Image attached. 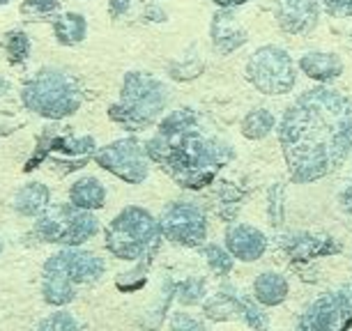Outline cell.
Returning <instances> with one entry per match:
<instances>
[{
  "label": "cell",
  "instance_id": "1f68e13d",
  "mask_svg": "<svg viewBox=\"0 0 352 331\" xmlns=\"http://www.w3.org/2000/svg\"><path fill=\"white\" fill-rule=\"evenodd\" d=\"M81 327L83 324L63 306H60V310H56V313L46 315L44 320L37 322V329H42V331H76Z\"/></svg>",
  "mask_w": 352,
  "mask_h": 331
},
{
  "label": "cell",
  "instance_id": "7402d4cb",
  "mask_svg": "<svg viewBox=\"0 0 352 331\" xmlns=\"http://www.w3.org/2000/svg\"><path fill=\"white\" fill-rule=\"evenodd\" d=\"M106 187L97 177H78V180L69 187V203L81 209L97 212L106 205Z\"/></svg>",
  "mask_w": 352,
  "mask_h": 331
},
{
  "label": "cell",
  "instance_id": "e0dca14e",
  "mask_svg": "<svg viewBox=\"0 0 352 331\" xmlns=\"http://www.w3.org/2000/svg\"><path fill=\"white\" fill-rule=\"evenodd\" d=\"M226 249L235 255V260L240 262H258L267 253L270 240L261 228L249 226V223H228L223 235Z\"/></svg>",
  "mask_w": 352,
  "mask_h": 331
},
{
  "label": "cell",
  "instance_id": "4dcf8cb0",
  "mask_svg": "<svg viewBox=\"0 0 352 331\" xmlns=\"http://www.w3.org/2000/svg\"><path fill=\"white\" fill-rule=\"evenodd\" d=\"M152 260H138L136 267L127 271V274H120L116 279L118 290L122 293H134V290H141L145 283H148V269H150Z\"/></svg>",
  "mask_w": 352,
  "mask_h": 331
},
{
  "label": "cell",
  "instance_id": "3957f363",
  "mask_svg": "<svg viewBox=\"0 0 352 331\" xmlns=\"http://www.w3.org/2000/svg\"><path fill=\"white\" fill-rule=\"evenodd\" d=\"M170 88L162 78L143 69H131L124 74L120 85V97L109 106L111 122L120 124L122 129L138 134L159 124L164 111L168 109Z\"/></svg>",
  "mask_w": 352,
  "mask_h": 331
},
{
  "label": "cell",
  "instance_id": "74e56055",
  "mask_svg": "<svg viewBox=\"0 0 352 331\" xmlns=\"http://www.w3.org/2000/svg\"><path fill=\"white\" fill-rule=\"evenodd\" d=\"M148 21H152V23H162V21H166V12L162 10V5H148L145 8V14H143Z\"/></svg>",
  "mask_w": 352,
  "mask_h": 331
},
{
  "label": "cell",
  "instance_id": "6da1fadb",
  "mask_svg": "<svg viewBox=\"0 0 352 331\" xmlns=\"http://www.w3.org/2000/svg\"><path fill=\"white\" fill-rule=\"evenodd\" d=\"M292 184L331 175L352 155V97L318 83L290 102L276 124Z\"/></svg>",
  "mask_w": 352,
  "mask_h": 331
},
{
  "label": "cell",
  "instance_id": "d6a6232c",
  "mask_svg": "<svg viewBox=\"0 0 352 331\" xmlns=\"http://www.w3.org/2000/svg\"><path fill=\"white\" fill-rule=\"evenodd\" d=\"M285 187L281 182H276L274 187L270 189V205H267V218H270V226L281 228L285 221Z\"/></svg>",
  "mask_w": 352,
  "mask_h": 331
},
{
  "label": "cell",
  "instance_id": "d6986e66",
  "mask_svg": "<svg viewBox=\"0 0 352 331\" xmlns=\"http://www.w3.org/2000/svg\"><path fill=\"white\" fill-rule=\"evenodd\" d=\"M28 113L21 90H16L8 78H0V138L14 134L28 122Z\"/></svg>",
  "mask_w": 352,
  "mask_h": 331
},
{
  "label": "cell",
  "instance_id": "5bb4252c",
  "mask_svg": "<svg viewBox=\"0 0 352 331\" xmlns=\"http://www.w3.org/2000/svg\"><path fill=\"white\" fill-rule=\"evenodd\" d=\"M274 19L288 35H309L320 23V0H274Z\"/></svg>",
  "mask_w": 352,
  "mask_h": 331
},
{
  "label": "cell",
  "instance_id": "f546056e",
  "mask_svg": "<svg viewBox=\"0 0 352 331\" xmlns=\"http://www.w3.org/2000/svg\"><path fill=\"white\" fill-rule=\"evenodd\" d=\"M60 10V0H23L21 16L28 21H53Z\"/></svg>",
  "mask_w": 352,
  "mask_h": 331
},
{
  "label": "cell",
  "instance_id": "e575fe53",
  "mask_svg": "<svg viewBox=\"0 0 352 331\" xmlns=\"http://www.w3.org/2000/svg\"><path fill=\"white\" fill-rule=\"evenodd\" d=\"M320 5L331 19H352V0H320Z\"/></svg>",
  "mask_w": 352,
  "mask_h": 331
},
{
  "label": "cell",
  "instance_id": "b9f144b4",
  "mask_svg": "<svg viewBox=\"0 0 352 331\" xmlns=\"http://www.w3.org/2000/svg\"><path fill=\"white\" fill-rule=\"evenodd\" d=\"M0 253H3V242H0Z\"/></svg>",
  "mask_w": 352,
  "mask_h": 331
},
{
  "label": "cell",
  "instance_id": "60d3db41",
  "mask_svg": "<svg viewBox=\"0 0 352 331\" xmlns=\"http://www.w3.org/2000/svg\"><path fill=\"white\" fill-rule=\"evenodd\" d=\"M350 49H352V30H350Z\"/></svg>",
  "mask_w": 352,
  "mask_h": 331
},
{
  "label": "cell",
  "instance_id": "ba28073f",
  "mask_svg": "<svg viewBox=\"0 0 352 331\" xmlns=\"http://www.w3.org/2000/svg\"><path fill=\"white\" fill-rule=\"evenodd\" d=\"M95 152L97 143L92 136L72 134L65 127H44L37 136L35 155L30 157L25 170L39 168V163H51L63 173H72V170H81L90 159H95Z\"/></svg>",
  "mask_w": 352,
  "mask_h": 331
},
{
  "label": "cell",
  "instance_id": "484cf974",
  "mask_svg": "<svg viewBox=\"0 0 352 331\" xmlns=\"http://www.w3.org/2000/svg\"><path fill=\"white\" fill-rule=\"evenodd\" d=\"M203 255H205V262H208L210 271L214 276H219V279H228L232 274V269H235V255L226 249V244L221 247V244H217V242H205Z\"/></svg>",
  "mask_w": 352,
  "mask_h": 331
},
{
  "label": "cell",
  "instance_id": "9a60e30c",
  "mask_svg": "<svg viewBox=\"0 0 352 331\" xmlns=\"http://www.w3.org/2000/svg\"><path fill=\"white\" fill-rule=\"evenodd\" d=\"M76 281L72 279L63 251L46 258L42 267V299L49 306H67L76 299Z\"/></svg>",
  "mask_w": 352,
  "mask_h": 331
},
{
  "label": "cell",
  "instance_id": "ac0fdd59",
  "mask_svg": "<svg viewBox=\"0 0 352 331\" xmlns=\"http://www.w3.org/2000/svg\"><path fill=\"white\" fill-rule=\"evenodd\" d=\"M297 69L316 83H334L345 71L343 58L334 51H307L297 60Z\"/></svg>",
  "mask_w": 352,
  "mask_h": 331
},
{
  "label": "cell",
  "instance_id": "44dd1931",
  "mask_svg": "<svg viewBox=\"0 0 352 331\" xmlns=\"http://www.w3.org/2000/svg\"><path fill=\"white\" fill-rule=\"evenodd\" d=\"M251 295L256 297L258 304H263V306H267V308L281 306L290 295V283L283 274H278V271H261L254 281Z\"/></svg>",
  "mask_w": 352,
  "mask_h": 331
},
{
  "label": "cell",
  "instance_id": "836d02e7",
  "mask_svg": "<svg viewBox=\"0 0 352 331\" xmlns=\"http://www.w3.org/2000/svg\"><path fill=\"white\" fill-rule=\"evenodd\" d=\"M168 327L173 331H205L208 329V322L201 320V317L189 315V313H175L170 317Z\"/></svg>",
  "mask_w": 352,
  "mask_h": 331
},
{
  "label": "cell",
  "instance_id": "ffe728a7",
  "mask_svg": "<svg viewBox=\"0 0 352 331\" xmlns=\"http://www.w3.org/2000/svg\"><path fill=\"white\" fill-rule=\"evenodd\" d=\"M51 205V191L42 182H25L12 198V209L21 216L37 218Z\"/></svg>",
  "mask_w": 352,
  "mask_h": 331
},
{
  "label": "cell",
  "instance_id": "8fae6325",
  "mask_svg": "<svg viewBox=\"0 0 352 331\" xmlns=\"http://www.w3.org/2000/svg\"><path fill=\"white\" fill-rule=\"evenodd\" d=\"M164 240L184 249H203L208 242V214L198 203L175 201L166 205L159 216Z\"/></svg>",
  "mask_w": 352,
  "mask_h": 331
},
{
  "label": "cell",
  "instance_id": "8d00e7d4",
  "mask_svg": "<svg viewBox=\"0 0 352 331\" xmlns=\"http://www.w3.org/2000/svg\"><path fill=\"white\" fill-rule=\"evenodd\" d=\"M338 207L348 216H352V173L348 177V182H345V187L341 189V194H338Z\"/></svg>",
  "mask_w": 352,
  "mask_h": 331
},
{
  "label": "cell",
  "instance_id": "d590c367",
  "mask_svg": "<svg viewBox=\"0 0 352 331\" xmlns=\"http://www.w3.org/2000/svg\"><path fill=\"white\" fill-rule=\"evenodd\" d=\"M134 8V0H109V14L111 19H124Z\"/></svg>",
  "mask_w": 352,
  "mask_h": 331
},
{
  "label": "cell",
  "instance_id": "603a6c76",
  "mask_svg": "<svg viewBox=\"0 0 352 331\" xmlns=\"http://www.w3.org/2000/svg\"><path fill=\"white\" fill-rule=\"evenodd\" d=\"M51 25L60 46H78L88 37V19L78 12H65L53 19Z\"/></svg>",
  "mask_w": 352,
  "mask_h": 331
},
{
  "label": "cell",
  "instance_id": "7a4b0ae2",
  "mask_svg": "<svg viewBox=\"0 0 352 331\" xmlns=\"http://www.w3.org/2000/svg\"><path fill=\"white\" fill-rule=\"evenodd\" d=\"M145 152L177 187L189 191L210 187L237 157L232 143L205 129L201 113L189 106L159 120L157 134L145 141Z\"/></svg>",
  "mask_w": 352,
  "mask_h": 331
},
{
  "label": "cell",
  "instance_id": "83f0119b",
  "mask_svg": "<svg viewBox=\"0 0 352 331\" xmlns=\"http://www.w3.org/2000/svg\"><path fill=\"white\" fill-rule=\"evenodd\" d=\"M3 51H5V56H8V62L10 65H14V67L23 65L30 58V53H32V42H30L28 32H23V30H10V32H5V37H3Z\"/></svg>",
  "mask_w": 352,
  "mask_h": 331
},
{
  "label": "cell",
  "instance_id": "7c38bea8",
  "mask_svg": "<svg viewBox=\"0 0 352 331\" xmlns=\"http://www.w3.org/2000/svg\"><path fill=\"white\" fill-rule=\"evenodd\" d=\"M95 161L99 168L109 170L118 180L127 184H143L150 175V159L145 145L138 138H120L95 152Z\"/></svg>",
  "mask_w": 352,
  "mask_h": 331
},
{
  "label": "cell",
  "instance_id": "f35d334b",
  "mask_svg": "<svg viewBox=\"0 0 352 331\" xmlns=\"http://www.w3.org/2000/svg\"><path fill=\"white\" fill-rule=\"evenodd\" d=\"M212 5L217 8H223V10H235V8H242L247 3H254V0H210Z\"/></svg>",
  "mask_w": 352,
  "mask_h": 331
},
{
  "label": "cell",
  "instance_id": "d4e9b609",
  "mask_svg": "<svg viewBox=\"0 0 352 331\" xmlns=\"http://www.w3.org/2000/svg\"><path fill=\"white\" fill-rule=\"evenodd\" d=\"M203 69H205V60H203L201 51L189 49L187 53H182L177 60H173L168 65V76L173 81L187 83V81H194V78L201 76Z\"/></svg>",
  "mask_w": 352,
  "mask_h": 331
},
{
  "label": "cell",
  "instance_id": "2e32d148",
  "mask_svg": "<svg viewBox=\"0 0 352 331\" xmlns=\"http://www.w3.org/2000/svg\"><path fill=\"white\" fill-rule=\"evenodd\" d=\"M247 42H249V30L244 28V23L237 19L235 10L219 8L214 14H212L210 44L217 56L228 58L235 51H240L242 46H247Z\"/></svg>",
  "mask_w": 352,
  "mask_h": 331
},
{
  "label": "cell",
  "instance_id": "277c9868",
  "mask_svg": "<svg viewBox=\"0 0 352 331\" xmlns=\"http://www.w3.org/2000/svg\"><path fill=\"white\" fill-rule=\"evenodd\" d=\"M21 99L30 113L51 122H60L78 113L83 106V90L69 71L42 67L23 81Z\"/></svg>",
  "mask_w": 352,
  "mask_h": 331
},
{
  "label": "cell",
  "instance_id": "8992f818",
  "mask_svg": "<svg viewBox=\"0 0 352 331\" xmlns=\"http://www.w3.org/2000/svg\"><path fill=\"white\" fill-rule=\"evenodd\" d=\"M99 233V218L90 209H81L72 203L49 205L44 214L32 223L30 235L42 244L81 247Z\"/></svg>",
  "mask_w": 352,
  "mask_h": 331
},
{
  "label": "cell",
  "instance_id": "4fadbf2b",
  "mask_svg": "<svg viewBox=\"0 0 352 331\" xmlns=\"http://www.w3.org/2000/svg\"><path fill=\"white\" fill-rule=\"evenodd\" d=\"M278 247L290 262L309 264L318 258H331L341 253V244L331 235H316V233H288L278 237Z\"/></svg>",
  "mask_w": 352,
  "mask_h": 331
},
{
  "label": "cell",
  "instance_id": "cb8c5ba5",
  "mask_svg": "<svg viewBox=\"0 0 352 331\" xmlns=\"http://www.w3.org/2000/svg\"><path fill=\"white\" fill-rule=\"evenodd\" d=\"M276 124H278L276 115L272 113L267 106H256V109H251L242 117L240 131L247 141H263V138H267L276 129Z\"/></svg>",
  "mask_w": 352,
  "mask_h": 331
},
{
  "label": "cell",
  "instance_id": "4316f807",
  "mask_svg": "<svg viewBox=\"0 0 352 331\" xmlns=\"http://www.w3.org/2000/svg\"><path fill=\"white\" fill-rule=\"evenodd\" d=\"M244 198H247V191L232 182H223L219 189V216L226 223H232L237 218V212L242 209Z\"/></svg>",
  "mask_w": 352,
  "mask_h": 331
},
{
  "label": "cell",
  "instance_id": "5b68a950",
  "mask_svg": "<svg viewBox=\"0 0 352 331\" xmlns=\"http://www.w3.org/2000/svg\"><path fill=\"white\" fill-rule=\"evenodd\" d=\"M162 237L159 218L152 216L148 209L129 205L118 212V216L106 226L104 247L118 260H155L162 247Z\"/></svg>",
  "mask_w": 352,
  "mask_h": 331
},
{
  "label": "cell",
  "instance_id": "ab89813d",
  "mask_svg": "<svg viewBox=\"0 0 352 331\" xmlns=\"http://www.w3.org/2000/svg\"><path fill=\"white\" fill-rule=\"evenodd\" d=\"M10 3V0H0V5H8Z\"/></svg>",
  "mask_w": 352,
  "mask_h": 331
},
{
  "label": "cell",
  "instance_id": "9c48e42d",
  "mask_svg": "<svg viewBox=\"0 0 352 331\" xmlns=\"http://www.w3.org/2000/svg\"><path fill=\"white\" fill-rule=\"evenodd\" d=\"M203 306L205 320L210 322H230L242 320L251 329H267V313L263 310V304L256 301L254 295H242L240 288H235L228 279H221V286L214 295H208Z\"/></svg>",
  "mask_w": 352,
  "mask_h": 331
},
{
  "label": "cell",
  "instance_id": "30bf717a",
  "mask_svg": "<svg viewBox=\"0 0 352 331\" xmlns=\"http://www.w3.org/2000/svg\"><path fill=\"white\" fill-rule=\"evenodd\" d=\"M352 327V279L314 299L297 317L302 331H345Z\"/></svg>",
  "mask_w": 352,
  "mask_h": 331
},
{
  "label": "cell",
  "instance_id": "52a82bcc",
  "mask_svg": "<svg viewBox=\"0 0 352 331\" xmlns=\"http://www.w3.org/2000/svg\"><path fill=\"white\" fill-rule=\"evenodd\" d=\"M244 78L265 97H283L297 85V62L283 46L263 44L249 56Z\"/></svg>",
  "mask_w": 352,
  "mask_h": 331
},
{
  "label": "cell",
  "instance_id": "f1b7e54d",
  "mask_svg": "<svg viewBox=\"0 0 352 331\" xmlns=\"http://www.w3.org/2000/svg\"><path fill=\"white\" fill-rule=\"evenodd\" d=\"M208 297V281L203 276H187L175 283V301L182 306H201Z\"/></svg>",
  "mask_w": 352,
  "mask_h": 331
}]
</instances>
